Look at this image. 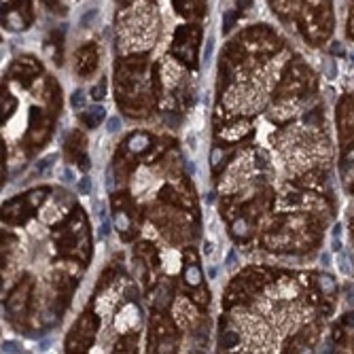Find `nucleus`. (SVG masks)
Segmentation results:
<instances>
[{
    "instance_id": "f257e3e1",
    "label": "nucleus",
    "mask_w": 354,
    "mask_h": 354,
    "mask_svg": "<svg viewBox=\"0 0 354 354\" xmlns=\"http://www.w3.org/2000/svg\"><path fill=\"white\" fill-rule=\"evenodd\" d=\"M200 41V30L193 26H180L174 32V43H172V51L178 59L183 62H193V55H196V45Z\"/></svg>"
},
{
    "instance_id": "f03ea898",
    "label": "nucleus",
    "mask_w": 354,
    "mask_h": 354,
    "mask_svg": "<svg viewBox=\"0 0 354 354\" xmlns=\"http://www.w3.org/2000/svg\"><path fill=\"white\" fill-rule=\"evenodd\" d=\"M95 64H98V51H95V47L93 45L81 47L79 53H77V71H79V75L93 73Z\"/></svg>"
},
{
    "instance_id": "7ed1b4c3",
    "label": "nucleus",
    "mask_w": 354,
    "mask_h": 354,
    "mask_svg": "<svg viewBox=\"0 0 354 354\" xmlns=\"http://www.w3.org/2000/svg\"><path fill=\"white\" fill-rule=\"evenodd\" d=\"M39 71H41V66H39L35 59H32V57H24V59H19V62L13 64V71L11 73H13V77H17V81L28 83Z\"/></svg>"
},
{
    "instance_id": "20e7f679",
    "label": "nucleus",
    "mask_w": 354,
    "mask_h": 354,
    "mask_svg": "<svg viewBox=\"0 0 354 354\" xmlns=\"http://www.w3.org/2000/svg\"><path fill=\"white\" fill-rule=\"evenodd\" d=\"M174 9L183 17H202L204 15V0H172Z\"/></svg>"
},
{
    "instance_id": "39448f33",
    "label": "nucleus",
    "mask_w": 354,
    "mask_h": 354,
    "mask_svg": "<svg viewBox=\"0 0 354 354\" xmlns=\"http://www.w3.org/2000/svg\"><path fill=\"white\" fill-rule=\"evenodd\" d=\"M26 24H30V21L24 17V13H21L19 9L7 11V15H5V26H7L9 30H24Z\"/></svg>"
},
{
    "instance_id": "423d86ee",
    "label": "nucleus",
    "mask_w": 354,
    "mask_h": 354,
    "mask_svg": "<svg viewBox=\"0 0 354 354\" xmlns=\"http://www.w3.org/2000/svg\"><path fill=\"white\" fill-rule=\"evenodd\" d=\"M104 117H106V111H104L102 106H93V109H89L87 113H83V123H85L87 127H95V125H100V123H102Z\"/></svg>"
},
{
    "instance_id": "0eeeda50",
    "label": "nucleus",
    "mask_w": 354,
    "mask_h": 354,
    "mask_svg": "<svg viewBox=\"0 0 354 354\" xmlns=\"http://www.w3.org/2000/svg\"><path fill=\"white\" fill-rule=\"evenodd\" d=\"M149 147V136L147 134H136V136H132V140H130V149L132 151H145Z\"/></svg>"
},
{
    "instance_id": "6e6552de",
    "label": "nucleus",
    "mask_w": 354,
    "mask_h": 354,
    "mask_svg": "<svg viewBox=\"0 0 354 354\" xmlns=\"http://www.w3.org/2000/svg\"><path fill=\"white\" fill-rule=\"evenodd\" d=\"M71 104H73V109H83L85 106V93L81 89L71 95Z\"/></svg>"
},
{
    "instance_id": "1a4fd4ad",
    "label": "nucleus",
    "mask_w": 354,
    "mask_h": 354,
    "mask_svg": "<svg viewBox=\"0 0 354 354\" xmlns=\"http://www.w3.org/2000/svg\"><path fill=\"white\" fill-rule=\"evenodd\" d=\"M240 342V335L238 333H227V335H223V339H221V346H225V348H232V346H236Z\"/></svg>"
},
{
    "instance_id": "9d476101",
    "label": "nucleus",
    "mask_w": 354,
    "mask_h": 354,
    "mask_svg": "<svg viewBox=\"0 0 354 354\" xmlns=\"http://www.w3.org/2000/svg\"><path fill=\"white\" fill-rule=\"evenodd\" d=\"M106 95V83H100V85H95L93 89H91V98L93 100H102Z\"/></svg>"
},
{
    "instance_id": "9b49d317",
    "label": "nucleus",
    "mask_w": 354,
    "mask_h": 354,
    "mask_svg": "<svg viewBox=\"0 0 354 354\" xmlns=\"http://www.w3.org/2000/svg\"><path fill=\"white\" fill-rule=\"evenodd\" d=\"M106 130H109L111 134L119 132V130H121V119H119V117H111V119L106 121Z\"/></svg>"
},
{
    "instance_id": "f8f14e48",
    "label": "nucleus",
    "mask_w": 354,
    "mask_h": 354,
    "mask_svg": "<svg viewBox=\"0 0 354 354\" xmlns=\"http://www.w3.org/2000/svg\"><path fill=\"white\" fill-rule=\"evenodd\" d=\"M187 280H189L191 284H198V282H200V270H198L196 266H191V268L187 270Z\"/></svg>"
},
{
    "instance_id": "ddd939ff",
    "label": "nucleus",
    "mask_w": 354,
    "mask_h": 354,
    "mask_svg": "<svg viewBox=\"0 0 354 354\" xmlns=\"http://www.w3.org/2000/svg\"><path fill=\"white\" fill-rule=\"evenodd\" d=\"M79 191L83 193V196H87V193L91 191V180H89V176H83V178L79 180Z\"/></svg>"
},
{
    "instance_id": "4468645a",
    "label": "nucleus",
    "mask_w": 354,
    "mask_h": 354,
    "mask_svg": "<svg viewBox=\"0 0 354 354\" xmlns=\"http://www.w3.org/2000/svg\"><path fill=\"white\" fill-rule=\"evenodd\" d=\"M51 162H55V155H49V157H45V159H43L41 166H39V172H45V170H49V168H51Z\"/></svg>"
},
{
    "instance_id": "2eb2a0df",
    "label": "nucleus",
    "mask_w": 354,
    "mask_h": 354,
    "mask_svg": "<svg viewBox=\"0 0 354 354\" xmlns=\"http://www.w3.org/2000/svg\"><path fill=\"white\" fill-rule=\"evenodd\" d=\"M127 225H130V218H127V216H125L123 212H119V216H117V227H119V230L123 232V230L127 227Z\"/></svg>"
},
{
    "instance_id": "dca6fc26",
    "label": "nucleus",
    "mask_w": 354,
    "mask_h": 354,
    "mask_svg": "<svg viewBox=\"0 0 354 354\" xmlns=\"http://www.w3.org/2000/svg\"><path fill=\"white\" fill-rule=\"evenodd\" d=\"M62 178H64V183H73V180H75L73 170H71V168H66V170H64V174H62Z\"/></svg>"
},
{
    "instance_id": "f3484780",
    "label": "nucleus",
    "mask_w": 354,
    "mask_h": 354,
    "mask_svg": "<svg viewBox=\"0 0 354 354\" xmlns=\"http://www.w3.org/2000/svg\"><path fill=\"white\" fill-rule=\"evenodd\" d=\"M3 350H5V352H17V350H19V346H17V344H13V342H5V344H3Z\"/></svg>"
},
{
    "instance_id": "a211bd4d",
    "label": "nucleus",
    "mask_w": 354,
    "mask_h": 354,
    "mask_svg": "<svg viewBox=\"0 0 354 354\" xmlns=\"http://www.w3.org/2000/svg\"><path fill=\"white\" fill-rule=\"evenodd\" d=\"M323 286H325V288H329V291H333V288H335L331 278H323Z\"/></svg>"
},
{
    "instance_id": "6ab92c4d",
    "label": "nucleus",
    "mask_w": 354,
    "mask_h": 354,
    "mask_svg": "<svg viewBox=\"0 0 354 354\" xmlns=\"http://www.w3.org/2000/svg\"><path fill=\"white\" fill-rule=\"evenodd\" d=\"M227 266L230 268H236V254L234 252H230V257H227Z\"/></svg>"
},
{
    "instance_id": "aec40b11",
    "label": "nucleus",
    "mask_w": 354,
    "mask_h": 354,
    "mask_svg": "<svg viewBox=\"0 0 354 354\" xmlns=\"http://www.w3.org/2000/svg\"><path fill=\"white\" fill-rule=\"evenodd\" d=\"M43 3H45L49 9H53V11H55V7H57V0H43Z\"/></svg>"
},
{
    "instance_id": "412c9836",
    "label": "nucleus",
    "mask_w": 354,
    "mask_h": 354,
    "mask_svg": "<svg viewBox=\"0 0 354 354\" xmlns=\"http://www.w3.org/2000/svg\"><path fill=\"white\" fill-rule=\"evenodd\" d=\"M350 37H354V9H352V15H350Z\"/></svg>"
},
{
    "instance_id": "4be33fe9",
    "label": "nucleus",
    "mask_w": 354,
    "mask_h": 354,
    "mask_svg": "<svg viewBox=\"0 0 354 354\" xmlns=\"http://www.w3.org/2000/svg\"><path fill=\"white\" fill-rule=\"evenodd\" d=\"M250 5V0H240V7H248Z\"/></svg>"
},
{
    "instance_id": "5701e85b",
    "label": "nucleus",
    "mask_w": 354,
    "mask_h": 354,
    "mask_svg": "<svg viewBox=\"0 0 354 354\" xmlns=\"http://www.w3.org/2000/svg\"><path fill=\"white\" fill-rule=\"evenodd\" d=\"M121 3H130V0H121Z\"/></svg>"
}]
</instances>
